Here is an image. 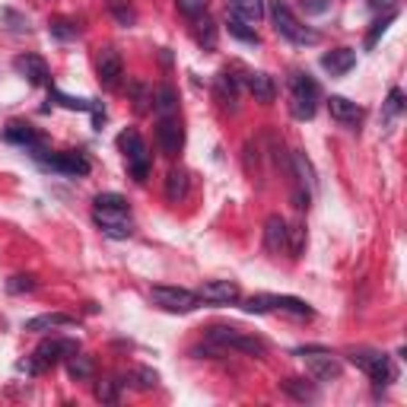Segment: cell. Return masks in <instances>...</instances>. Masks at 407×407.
I'll use <instances>...</instances> for the list:
<instances>
[{
  "mask_svg": "<svg viewBox=\"0 0 407 407\" xmlns=\"http://www.w3.org/2000/svg\"><path fill=\"white\" fill-rule=\"evenodd\" d=\"M318 96H322V92H318V83L309 74H293L290 76V112H293V118H300V121L315 118Z\"/></svg>",
  "mask_w": 407,
  "mask_h": 407,
  "instance_id": "6da1fadb",
  "label": "cell"
},
{
  "mask_svg": "<svg viewBox=\"0 0 407 407\" xmlns=\"http://www.w3.org/2000/svg\"><path fill=\"white\" fill-rule=\"evenodd\" d=\"M274 29L280 39H286L293 45H318V39H322L315 29H309V25H302L293 17V10L283 0H274Z\"/></svg>",
  "mask_w": 407,
  "mask_h": 407,
  "instance_id": "7a4b0ae2",
  "label": "cell"
},
{
  "mask_svg": "<svg viewBox=\"0 0 407 407\" xmlns=\"http://www.w3.org/2000/svg\"><path fill=\"white\" fill-rule=\"evenodd\" d=\"M118 147L125 153L127 169H131L134 178H137V182H147V175H150V153H147V143H143L140 134L134 131V127L121 131L118 134Z\"/></svg>",
  "mask_w": 407,
  "mask_h": 407,
  "instance_id": "3957f363",
  "label": "cell"
},
{
  "mask_svg": "<svg viewBox=\"0 0 407 407\" xmlns=\"http://www.w3.org/2000/svg\"><path fill=\"white\" fill-rule=\"evenodd\" d=\"M207 337L213 344H220V347L239 350V353H249V357H264V353H267L264 341H258V337L239 331V328H210Z\"/></svg>",
  "mask_w": 407,
  "mask_h": 407,
  "instance_id": "277c9868",
  "label": "cell"
},
{
  "mask_svg": "<svg viewBox=\"0 0 407 407\" xmlns=\"http://www.w3.org/2000/svg\"><path fill=\"white\" fill-rule=\"evenodd\" d=\"M150 300H153V306L166 309V312H178V315H185V312H194V309L200 306L198 293L182 290V286H153Z\"/></svg>",
  "mask_w": 407,
  "mask_h": 407,
  "instance_id": "5b68a950",
  "label": "cell"
},
{
  "mask_svg": "<svg viewBox=\"0 0 407 407\" xmlns=\"http://www.w3.org/2000/svg\"><path fill=\"white\" fill-rule=\"evenodd\" d=\"M92 216L108 239H131L134 223L127 207H92Z\"/></svg>",
  "mask_w": 407,
  "mask_h": 407,
  "instance_id": "8992f818",
  "label": "cell"
},
{
  "mask_svg": "<svg viewBox=\"0 0 407 407\" xmlns=\"http://www.w3.org/2000/svg\"><path fill=\"white\" fill-rule=\"evenodd\" d=\"M300 357L306 359V369L315 382H334V379H341V373H344V366L337 363L331 353H324V350H318V347L300 350Z\"/></svg>",
  "mask_w": 407,
  "mask_h": 407,
  "instance_id": "52a82bcc",
  "label": "cell"
},
{
  "mask_svg": "<svg viewBox=\"0 0 407 407\" xmlns=\"http://www.w3.org/2000/svg\"><path fill=\"white\" fill-rule=\"evenodd\" d=\"M350 363L359 366L375 385H388L391 379H395L388 357H385V353H375V350H353V353H350Z\"/></svg>",
  "mask_w": 407,
  "mask_h": 407,
  "instance_id": "ba28073f",
  "label": "cell"
},
{
  "mask_svg": "<svg viewBox=\"0 0 407 407\" xmlns=\"http://www.w3.org/2000/svg\"><path fill=\"white\" fill-rule=\"evenodd\" d=\"M156 143H159V150L166 153V156H178L185 147V131H182V121L175 115H166V118H159V125H156Z\"/></svg>",
  "mask_w": 407,
  "mask_h": 407,
  "instance_id": "9c48e42d",
  "label": "cell"
},
{
  "mask_svg": "<svg viewBox=\"0 0 407 407\" xmlns=\"http://www.w3.org/2000/svg\"><path fill=\"white\" fill-rule=\"evenodd\" d=\"M200 302H213V306H233L239 302V283L236 280H207L198 290Z\"/></svg>",
  "mask_w": 407,
  "mask_h": 407,
  "instance_id": "30bf717a",
  "label": "cell"
},
{
  "mask_svg": "<svg viewBox=\"0 0 407 407\" xmlns=\"http://www.w3.org/2000/svg\"><path fill=\"white\" fill-rule=\"evenodd\" d=\"M96 74H99V83L105 90H118L121 86V76H125V64H121V54L115 48H105L96 61Z\"/></svg>",
  "mask_w": 407,
  "mask_h": 407,
  "instance_id": "8fae6325",
  "label": "cell"
},
{
  "mask_svg": "<svg viewBox=\"0 0 407 407\" xmlns=\"http://www.w3.org/2000/svg\"><path fill=\"white\" fill-rule=\"evenodd\" d=\"M45 147L39 153H32L42 166H51V169H58V172H67V175H86L90 172V159L83 156V153H64V156H45Z\"/></svg>",
  "mask_w": 407,
  "mask_h": 407,
  "instance_id": "7c38bea8",
  "label": "cell"
},
{
  "mask_svg": "<svg viewBox=\"0 0 407 407\" xmlns=\"http://www.w3.org/2000/svg\"><path fill=\"white\" fill-rule=\"evenodd\" d=\"M74 353H80V344L54 337V341H42V344H39V350H35V359H39V366L45 369V366H54L58 359L74 357Z\"/></svg>",
  "mask_w": 407,
  "mask_h": 407,
  "instance_id": "4fadbf2b",
  "label": "cell"
},
{
  "mask_svg": "<svg viewBox=\"0 0 407 407\" xmlns=\"http://www.w3.org/2000/svg\"><path fill=\"white\" fill-rule=\"evenodd\" d=\"M13 70H17L19 76H25L32 86L48 83V64H45L39 54H19V58L13 61Z\"/></svg>",
  "mask_w": 407,
  "mask_h": 407,
  "instance_id": "5bb4252c",
  "label": "cell"
},
{
  "mask_svg": "<svg viewBox=\"0 0 407 407\" xmlns=\"http://www.w3.org/2000/svg\"><path fill=\"white\" fill-rule=\"evenodd\" d=\"M286 233H290L286 220H283L280 213H271L267 216V223H264V249L280 255V251L286 249Z\"/></svg>",
  "mask_w": 407,
  "mask_h": 407,
  "instance_id": "9a60e30c",
  "label": "cell"
},
{
  "mask_svg": "<svg viewBox=\"0 0 407 407\" xmlns=\"http://www.w3.org/2000/svg\"><path fill=\"white\" fill-rule=\"evenodd\" d=\"M328 112H331L334 121H341V125H357L359 118H363V108L357 102H350L347 96H331L328 99Z\"/></svg>",
  "mask_w": 407,
  "mask_h": 407,
  "instance_id": "2e32d148",
  "label": "cell"
},
{
  "mask_svg": "<svg viewBox=\"0 0 407 407\" xmlns=\"http://www.w3.org/2000/svg\"><path fill=\"white\" fill-rule=\"evenodd\" d=\"M353 64H357V54L350 48H337V51H328L322 58V67L328 70L331 76H344L353 70Z\"/></svg>",
  "mask_w": 407,
  "mask_h": 407,
  "instance_id": "e0dca14e",
  "label": "cell"
},
{
  "mask_svg": "<svg viewBox=\"0 0 407 407\" xmlns=\"http://www.w3.org/2000/svg\"><path fill=\"white\" fill-rule=\"evenodd\" d=\"M76 318L64 315V312H48V315H35L25 322V331H35V334H45V331H54V328H74Z\"/></svg>",
  "mask_w": 407,
  "mask_h": 407,
  "instance_id": "ac0fdd59",
  "label": "cell"
},
{
  "mask_svg": "<svg viewBox=\"0 0 407 407\" xmlns=\"http://www.w3.org/2000/svg\"><path fill=\"white\" fill-rule=\"evenodd\" d=\"M7 140L10 143H19V147H25L29 153H35L39 147H42V137L35 134L32 125H19V121H13V125L7 127Z\"/></svg>",
  "mask_w": 407,
  "mask_h": 407,
  "instance_id": "d6986e66",
  "label": "cell"
},
{
  "mask_svg": "<svg viewBox=\"0 0 407 407\" xmlns=\"http://www.w3.org/2000/svg\"><path fill=\"white\" fill-rule=\"evenodd\" d=\"M249 90L255 96V102H264V105H271L277 99V83H274V76H267V74H251Z\"/></svg>",
  "mask_w": 407,
  "mask_h": 407,
  "instance_id": "ffe728a7",
  "label": "cell"
},
{
  "mask_svg": "<svg viewBox=\"0 0 407 407\" xmlns=\"http://www.w3.org/2000/svg\"><path fill=\"white\" fill-rule=\"evenodd\" d=\"M290 172L300 178V185L306 188V191H315V169H312V163H309L306 153H293L290 156Z\"/></svg>",
  "mask_w": 407,
  "mask_h": 407,
  "instance_id": "44dd1931",
  "label": "cell"
},
{
  "mask_svg": "<svg viewBox=\"0 0 407 407\" xmlns=\"http://www.w3.org/2000/svg\"><path fill=\"white\" fill-rule=\"evenodd\" d=\"M188 198V172L185 169H172L166 175V200L169 204H182Z\"/></svg>",
  "mask_w": 407,
  "mask_h": 407,
  "instance_id": "7402d4cb",
  "label": "cell"
},
{
  "mask_svg": "<svg viewBox=\"0 0 407 407\" xmlns=\"http://www.w3.org/2000/svg\"><path fill=\"white\" fill-rule=\"evenodd\" d=\"M233 7V17L245 19V23H261L264 19V0H229Z\"/></svg>",
  "mask_w": 407,
  "mask_h": 407,
  "instance_id": "603a6c76",
  "label": "cell"
},
{
  "mask_svg": "<svg viewBox=\"0 0 407 407\" xmlns=\"http://www.w3.org/2000/svg\"><path fill=\"white\" fill-rule=\"evenodd\" d=\"M67 373H70V379H76V382H90L92 375H96V363H92V357L74 353V357H67Z\"/></svg>",
  "mask_w": 407,
  "mask_h": 407,
  "instance_id": "cb8c5ba5",
  "label": "cell"
},
{
  "mask_svg": "<svg viewBox=\"0 0 407 407\" xmlns=\"http://www.w3.org/2000/svg\"><path fill=\"white\" fill-rule=\"evenodd\" d=\"M191 32H194V39H198V45H204V48H213L216 45V25L207 13H200V17L191 19Z\"/></svg>",
  "mask_w": 407,
  "mask_h": 407,
  "instance_id": "d4e9b609",
  "label": "cell"
},
{
  "mask_svg": "<svg viewBox=\"0 0 407 407\" xmlns=\"http://www.w3.org/2000/svg\"><path fill=\"white\" fill-rule=\"evenodd\" d=\"M153 108H156L159 118L175 115V108H178V92H175L172 86H159V90L153 92Z\"/></svg>",
  "mask_w": 407,
  "mask_h": 407,
  "instance_id": "484cf974",
  "label": "cell"
},
{
  "mask_svg": "<svg viewBox=\"0 0 407 407\" xmlns=\"http://www.w3.org/2000/svg\"><path fill=\"white\" fill-rule=\"evenodd\" d=\"M283 391L286 395H293L296 401H315L318 398V388L312 382H306V379H286V382H280Z\"/></svg>",
  "mask_w": 407,
  "mask_h": 407,
  "instance_id": "4316f807",
  "label": "cell"
},
{
  "mask_svg": "<svg viewBox=\"0 0 407 407\" xmlns=\"http://www.w3.org/2000/svg\"><path fill=\"white\" fill-rule=\"evenodd\" d=\"M274 312H290L296 318H312V309L296 296H274Z\"/></svg>",
  "mask_w": 407,
  "mask_h": 407,
  "instance_id": "83f0119b",
  "label": "cell"
},
{
  "mask_svg": "<svg viewBox=\"0 0 407 407\" xmlns=\"http://www.w3.org/2000/svg\"><path fill=\"white\" fill-rule=\"evenodd\" d=\"M127 96H131V102H134V112H137V115H147V112H150L153 92L147 90V86H143L140 80H134V83L127 86Z\"/></svg>",
  "mask_w": 407,
  "mask_h": 407,
  "instance_id": "f1b7e54d",
  "label": "cell"
},
{
  "mask_svg": "<svg viewBox=\"0 0 407 407\" xmlns=\"http://www.w3.org/2000/svg\"><path fill=\"white\" fill-rule=\"evenodd\" d=\"M108 10H112V17L118 19V25H134L137 23V10H134L127 0H108Z\"/></svg>",
  "mask_w": 407,
  "mask_h": 407,
  "instance_id": "f546056e",
  "label": "cell"
},
{
  "mask_svg": "<svg viewBox=\"0 0 407 407\" xmlns=\"http://www.w3.org/2000/svg\"><path fill=\"white\" fill-rule=\"evenodd\" d=\"M229 35H236V39H239V42H249V45H258L261 42V39H258V32L255 29H249V23H245V19H239V17H229Z\"/></svg>",
  "mask_w": 407,
  "mask_h": 407,
  "instance_id": "4dcf8cb0",
  "label": "cell"
},
{
  "mask_svg": "<svg viewBox=\"0 0 407 407\" xmlns=\"http://www.w3.org/2000/svg\"><path fill=\"white\" fill-rule=\"evenodd\" d=\"M286 249H290L293 258H300L302 251H306V226L302 223L290 226V233H286Z\"/></svg>",
  "mask_w": 407,
  "mask_h": 407,
  "instance_id": "1f68e13d",
  "label": "cell"
},
{
  "mask_svg": "<svg viewBox=\"0 0 407 407\" xmlns=\"http://www.w3.org/2000/svg\"><path fill=\"white\" fill-rule=\"evenodd\" d=\"M395 19H398V10H388V13H385V17L379 19V23H373V29H369V35H366V48H373V45L379 42V39H382L385 29H388V25L395 23Z\"/></svg>",
  "mask_w": 407,
  "mask_h": 407,
  "instance_id": "d6a6232c",
  "label": "cell"
},
{
  "mask_svg": "<svg viewBox=\"0 0 407 407\" xmlns=\"http://www.w3.org/2000/svg\"><path fill=\"white\" fill-rule=\"evenodd\" d=\"M35 286H39V280H35L32 274H17L7 280V293H13V296H19V293H32Z\"/></svg>",
  "mask_w": 407,
  "mask_h": 407,
  "instance_id": "836d02e7",
  "label": "cell"
},
{
  "mask_svg": "<svg viewBox=\"0 0 407 407\" xmlns=\"http://www.w3.org/2000/svg\"><path fill=\"white\" fill-rule=\"evenodd\" d=\"M245 312H251V315H264V312H274V296H267V293H261V296H251V300H245Z\"/></svg>",
  "mask_w": 407,
  "mask_h": 407,
  "instance_id": "e575fe53",
  "label": "cell"
},
{
  "mask_svg": "<svg viewBox=\"0 0 407 407\" xmlns=\"http://www.w3.org/2000/svg\"><path fill=\"white\" fill-rule=\"evenodd\" d=\"M118 379H105V382L96 385V401H102V404H115L118 401Z\"/></svg>",
  "mask_w": 407,
  "mask_h": 407,
  "instance_id": "d590c367",
  "label": "cell"
},
{
  "mask_svg": "<svg viewBox=\"0 0 407 407\" xmlns=\"http://www.w3.org/2000/svg\"><path fill=\"white\" fill-rule=\"evenodd\" d=\"M175 7H178V13L194 19V17H200V13H207V0H175Z\"/></svg>",
  "mask_w": 407,
  "mask_h": 407,
  "instance_id": "8d00e7d4",
  "label": "cell"
},
{
  "mask_svg": "<svg viewBox=\"0 0 407 407\" xmlns=\"http://www.w3.org/2000/svg\"><path fill=\"white\" fill-rule=\"evenodd\" d=\"M48 32L54 35V39H76V25H70L67 19H51Z\"/></svg>",
  "mask_w": 407,
  "mask_h": 407,
  "instance_id": "74e56055",
  "label": "cell"
},
{
  "mask_svg": "<svg viewBox=\"0 0 407 407\" xmlns=\"http://www.w3.org/2000/svg\"><path fill=\"white\" fill-rule=\"evenodd\" d=\"M92 207H127V200L121 198V194H115V191H105V194H96Z\"/></svg>",
  "mask_w": 407,
  "mask_h": 407,
  "instance_id": "f35d334b",
  "label": "cell"
},
{
  "mask_svg": "<svg viewBox=\"0 0 407 407\" xmlns=\"http://www.w3.org/2000/svg\"><path fill=\"white\" fill-rule=\"evenodd\" d=\"M385 108H388V115H391V118L404 112V92H401L398 86H395V90L388 92V102H385Z\"/></svg>",
  "mask_w": 407,
  "mask_h": 407,
  "instance_id": "ab89813d",
  "label": "cell"
},
{
  "mask_svg": "<svg viewBox=\"0 0 407 407\" xmlns=\"http://www.w3.org/2000/svg\"><path fill=\"white\" fill-rule=\"evenodd\" d=\"M137 379H140V382H137V388H156V382H159V375L153 373V369H147V366H143V369H137Z\"/></svg>",
  "mask_w": 407,
  "mask_h": 407,
  "instance_id": "60d3db41",
  "label": "cell"
},
{
  "mask_svg": "<svg viewBox=\"0 0 407 407\" xmlns=\"http://www.w3.org/2000/svg\"><path fill=\"white\" fill-rule=\"evenodd\" d=\"M300 3H302L306 13H312V17H322V13H328V7H331L328 0H300Z\"/></svg>",
  "mask_w": 407,
  "mask_h": 407,
  "instance_id": "b9f144b4",
  "label": "cell"
},
{
  "mask_svg": "<svg viewBox=\"0 0 407 407\" xmlns=\"http://www.w3.org/2000/svg\"><path fill=\"white\" fill-rule=\"evenodd\" d=\"M290 200H293V207H296V210H306V207H309V200H312V191H306V188L300 185V188L293 191Z\"/></svg>",
  "mask_w": 407,
  "mask_h": 407,
  "instance_id": "7bdbcfd3",
  "label": "cell"
},
{
  "mask_svg": "<svg viewBox=\"0 0 407 407\" xmlns=\"http://www.w3.org/2000/svg\"><path fill=\"white\" fill-rule=\"evenodd\" d=\"M398 3L401 0H369V7H373L375 13H379V10H385V13H388V10H398Z\"/></svg>",
  "mask_w": 407,
  "mask_h": 407,
  "instance_id": "ee69618b",
  "label": "cell"
}]
</instances>
